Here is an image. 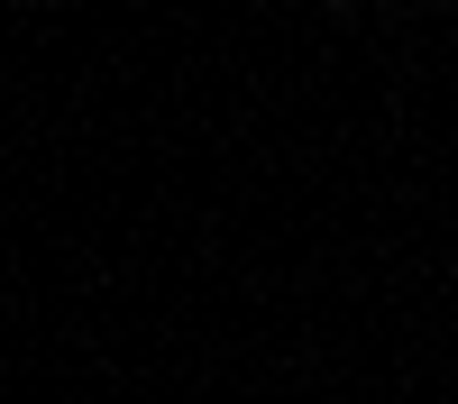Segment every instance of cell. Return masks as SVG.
Wrapping results in <instances>:
<instances>
[{"label": "cell", "instance_id": "1", "mask_svg": "<svg viewBox=\"0 0 458 404\" xmlns=\"http://www.w3.org/2000/svg\"><path fill=\"white\" fill-rule=\"evenodd\" d=\"M330 10H339V0H330Z\"/></svg>", "mask_w": 458, "mask_h": 404}]
</instances>
